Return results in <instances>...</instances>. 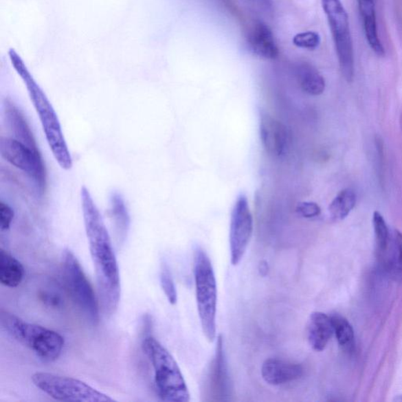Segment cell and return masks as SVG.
Returning <instances> with one entry per match:
<instances>
[{"instance_id": "cell-1", "label": "cell", "mask_w": 402, "mask_h": 402, "mask_svg": "<svg viewBox=\"0 0 402 402\" xmlns=\"http://www.w3.org/2000/svg\"><path fill=\"white\" fill-rule=\"evenodd\" d=\"M82 216L97 280L98 299L107 317L114 315L120 301L121 286L118 263L111 238L89 190L80 192Z\"/></svg>"}, {"instance_id": "cell-2", "label": "cell", "mask_w": 402, "mask_h": 402, "mask_svg": "<svg viewBox=\"0 0 402 402\" xmlns=\"http://www.w3.org/2000/svg\"><path fill=\"white\" fill-rule=\"evenodd\" d=\"M10 56L16 73L25 82L33 107L41 120L49 150H52L54 159H56L60 168L66 170H70L73 168V159L65 139L58 115L51 102L27 69L19 55L14 51H11Z\"/></svg>"}, {"instance_id": "cell-3", "label": "cell", "mask_w": 402, "mask_h": 402, "mask_svg": "<svg viewBox=\"0 0 402 402\" xmlns=\"http://www.w3.org/2000/svg\"><path fill=\"white\" fill-rule=\"evenodd\" d=\"M142 346L153 367L159 399L167 402L190 401V395L183 374L170 352L150 335L143 340Z\"/></svg>"}, {"instance_id": "cell-4", "label": "cell", "mask_w": 402, "mask_h": 402, "mask_svg": "<svg viewBox=\"0 0 402 402\" xmlns=\"http://www.w3.org/2000/svg\"><path fill=\"white\" fill-rule=\"evenodd\" d=\"M0 322L11 337L30 348L43 361H55L62 355L65 339L53 330L26 322L3 310L0 315Z\"/></svg>"}, {"instance_id": "cell-5", "label": "cell", "mask_w": 402, "mask_h": 402, "mask_svg": "<svg viewBox=\"0 0 402 402\" xmlns=\"http://www.w3.org/2000/svg\"><path fill=\"white\" fill-rule=\"evenodd\" d=\"M194 279L203 333L212 343L216 338L217 284L210 258L200 247L194 252Z\"/></svg>"}, {"instance_id": "cell-6", "label": "cell", "mask_w": 402, "mask_h": 402, "mask_svg": "<svg viewBox=\"0 0 402 402\" xmlns=\"http://www.w3.org/2000/svg\"><path fill=\"white\" fill-rule=\"evenodd\" d=\"M63 269L71 298L86 320L96 326L100 321V302L78 260L68 249L63 252Z\"/></svg>"}, {"instance_id": "cell-7", "label": "cell", "mask_w": 402, "mask_h": 402, "mask_svg": "<svg viewBox=\"0 0 402 402\" xmlns=\"http://www.w3.org/2000/svg\"><path fill=\"white\" fill-rule=\"evenodd\" d=\"M35 386L49 397L60 401L113 402L114 399L85 382L49 372H36L32 377Z\"/></svg>"}, {"instance_id": "cell-8", "label": "cell", "mask_w": 402, "mask_h": 402, "mask_svg": "<svg viewBox=\"0 0 402 402\" xmlns=\"http://www.w3.org/2000/svg\"><path fill=\"white\" fill-rule=\"evenodd\" d=\"M331 29L341 71L346 80L355 76V54L348 14L341 0H322Z\"/></svg>"}, {"instance_id": "cell-9", "label": "cell", "mask_w": 402, "mask_h": 402, "mask_svg": "<svg viewBox=\"0 0 402 402\" xmlns=\"http://www.w3.org/2000/svg\"><path fill=\"white\" fill-rule=\"evenodd\" d=\"M0 154L5 161L21 170L32 181L38 194H43L46 189L47 174L40 150L14 137H1Z\"/></svg>"}, {"instance_id": "cell-10", "label": "cell", "mask_w": 402, "mask_h": 402, "mask_svg": "<svg viewBox=\"0 0 402 402\" xmlns=\"http://www.w3.org/2000/svg\"><path fill=\"white\" fill-rule=\"evenodd\" d=\"M253 234V217L247 197L241 194L231 214L230 246L231 263L238 265L243 258Z\"/></svg>"}, {"instance_id": "cell-11", "label": "cell", "mask_w": 402, "mask_h": 402, "mask_svg": "<svg viewBox=\"0 0 402 402\" xmlns=\"http://www.w3.org/2000/svg\"><path fill=\"white\" fill-rule=\"evenodd\" d=\"M260 134L266 151L273 157L282 156L288 146L289 134L286 126L272 115H260Z\"/></svg>"}, {"instance_id": "cell-12", "label": "cell", "mask_w": 402, "mask_h": 402, "mask_svg": "<svg viewBox=\"0 0 402 402\" xmlns=\"http://www.w3.org/2000/svg\"><path fill=\"white\" fill-rule=\"evenodd\" d=\"M261 374L266 383L279 386L300 379L304 375V368L295 363L269 359L263 362Z\"/></svg>"}, {"instance_id": "cell-13", "label": "cell", "mask_w": 402, "mask_h": 402, "mask_svg": "<svg viewBox=\"0 0 402 402\" xmlns=\"http://www.w3.org/2000/svg\"><path fill=\"white\" fill-rule=\"evenodd\" d=\"M306 333L311 348L318 352L323 351L334 334L331 317L322 312L312 313L308 319Z\"/></svg>"}, {"instance_id": "cell-14", "label": "cell", "mask_w": 402, "mask_h": 402, "mask_svg": "<svg viewBox=\"0 0 402 402\" xmlns=\"http://www.w3.org/2000/svg\"><path fill=\"white\" fill-rule=\"evenodd\" d=\"M3 107L5 123L14 139L38 150L34 135L18 107L10 99H5Z\"/></svg>"}, {"instance_id": "cell-15", "label": "cell", "mask_w": 402, "mask_h": 402, "mask_svg": "<svg viewBox=\"0 0 402 402\" xmlns=\"http://www.w3.org/2000/svg\"><path fill=\"white\" fill-rule=\"evenodd\" d=\"M247 41L256 56L264 59H274L278 56V47L273 32L263 22H257L252 27Z\"/></svg>"}, {"instance_id": "cell-16", "label": "cell", "mask_w": 402, "mask_h": 402, "mask_svg": "<svg viewBox=\"0 0 402 402\" xmlns=\"http://www.w3.org/2000/svg\"><path fill=\"white\" fill-rule=\"evenodd\" d=\"M368 45L378 56L383 57L385 49L379 38L374 0H357Z\"/></svg>"}, {"instance_id": "cell-17", "label": "cell", "mask_w": 402, "mask_h": 402, "mask_svg": "<svg viewBox=\"0 0 402 402\" xmlns=\"http://www.w3.org/2000/svg\"><path fill=\"white\" fill-rule=\"evenodd\" d=\"M296 77L302 91L312 96H321L326 89V81L315 66L304 63L297 66Z\"/></svg>"}, {"instance_id": "cell-18", "label": "cell", "mask_w": 402, "mask_h": 402, "mask_svg": "<svg viewBox=\"0 0 402 402\" xmlns=\"http://www.w3.org/2000/svg\"><path fill=\"white\" fill-rule=\"evenodd\" d=\"M21 263L3 249H0V282L8 288H16L25 277Z\"/></svg>"}, {"instance_id": "cell-19", "label": "cell", "mask_w": 402, "mask_h": 402, "mask_svg": "<svg viewBox=\"0 0 402 402\" xmlns=\"http://www.w3.org/2000/svg\"><path fill=\"white\" fill-rule=\"evenodd\" d=\"M110 217L120 241H124L130 227V216L122 196L114 192L110 197Z\"/></svg>"}, {"instance_id": "cell-20", "label": "cell", "mask_w": 402, "mask_h": 402, "mask_svg": "<svg viewBox=\"0 0 402 402\" xmlns=\"http://www.w3.org/2000/svg\"><path fill=\"white\" fill-rule=\"evenodd\" d=\"M357 196L352 189H344L340 191L330 203L328 211L330 217L335 222L342 221L356 205Z\"/></svg>"}, {"instance_id": "cell-21", "label": "cell", "mask_w": 402, "mask_h": 402, "mask_svg": "<svg viewBox=\"0 0 402 402\" xmlns=\"http://www.w3.org/2000/svg\"><path fill=\"white\" fill-rule=\"evenodd\" d=\"M372 224L374 234H375L377 251L379 260L382 261L384 265L388 256L390 245H392V236L390 234L386 221H385L383 216L379 212L373 213Z\"/></svg>"}, {"instance_id": "cell-22", "label": "cell", "mask_w": 402, "mask_h": 402, "mask_svg": "<svg viewBox=\"0 0 402 402\" xmlns=\"http://www.w3.org/2000/svg\"><path fill=\"white\" fill-rule=\"evenodd\" d=\"M334 335L341 348L346 352H352L355 346L354 328L350 322L339 313H333L331 316Z\"/></svg>"}, {"instance_id": "cell-23", "label": "cell", "mask_w": 402, "mask_h": 402, "mask_svg": "<svg viewBox=\"0 0 402 402\" xmlns=\"http://www.w3.org/2000/svg\"><path fill=\"white\" fill-rule=\"evenodd\" d=\"M384 267L395 280H402V234L394 230Z\"/></svg>"}, {"instance_id": "cell-24", "label": "cell", "mask_w": 402, "mask_h": 402, "mask_svg": "<svg viewBox=\"0 0 402 402\" xmlns=\"http://www.w3.org/2000/svg\"><path fill=\"white\" fill-rule=\"evenodd\" d=\"M161 284L165 295L172 305L176 304L178 301L177 291H176L174 280L167 265L162 264L161 271Z\"/></svg>"}, {"instance_id": "cell-25", "label": "cell", "mask_w": 402, "mask_h": 402, "mask_svg": "<svg viewBox=\"0 0 402 402\" xmlns=\"http://www.w3.org/2000/svg\"><path fill=\"white\" fill-rule=\"evenodd\" d=\"M293 43L300 48L315 49L320 45L321 37L315 32H302L295 36Z\"/></svg>"}, {"instance_id": "cell-26", "label": "cell", "mask_w": 402, "mask_h": 402, "mask_svg": "<svg viewBox=\"0 0 402 402\" xmlns=\"http://www.w3.org/2000/svg\"><path fill=\"white\" fill-rule=\"evenodd\" d=\"M321 212V208L315 202H301L296 206V212L305 219L316 218L320 216Z\"/></svg>"}, {"instance_id": "cell-27", "label": "cell", "mask_w": 402, "mask_h": 402, "mask_svg": "<svg viewBox=\"0 0 402 402\" xmlns=\"http://www.w3.org/2000/svg\"><path fill=\"white\" fill-rule=\"evenodd\" d=\"M14 218V211L7 203H0V230L2 232L10 228Z\"/></svg>"}, {"instance_id": "cell-28", "label": "cell", "mask_w": 402, "mask_h": 402, "mask_svg": "<svg viewBox=\"0 0 402 402\" xmlns=\"http://www.w3.org/2000/svg\"><path fill=\"white\" fill-rule=\"evenodd\" d=\"M252 1H254L258 5H263V7H267L271 3V0H252Z\"/></svg>"}, {"instance_id": "cell-29", "label": "cell", "mask_w": 402, "mask_h": 402, "mask_svg": "<svg viewBox=\"0 0 402 402\" xmlns=\"http://www.w3.org/2000/svg\"><path fill=\"white\" fill-rule=\"evenodd\" d=\"M260 267H261V269H261V271H260L261 274L263 275V271L265 272V273L267 274V264L266 263L264 264L262 263H260Z\"/></svg>"}]
</instances>
